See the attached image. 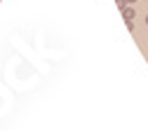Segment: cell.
<instances>
[{
    "label": "cell",
    "instance_id": "4",
    "mask_svg": "<svg viewBox=\"0 0 148 131\" xmlns=\"http://www.w3.org/2000/svg\"><path fill=\"white\" fill-rule=\"evenodd\" d=\"M146 24H148V16H146Z\"/></svg>",
    "mask_w": 148,
    "mask_h": 131
},
{
    "label": "cell",
    "instance_id": "2",
    "mask_svg": "<svg viewBox=\"0 0 148 131\" xmlns=\"http://www.w3.org/2000/svg\"><path fill=\"white\" fill-rule=\"evenodd\" d=\"M118 7H120V12H122V10L127 7V0H118Z\"/></svg>",
    "mask_w": 148,
    "mask_h": 131
},
{
    "label": "cell",
    "instance_id": "3",
    "mask_svg": "<svg viewBox=\"0 0 148 131\" xmlns=\"http://www.w3.org/2000/svg\"><path fill=\"white\" fill-rule=\"evenodd\" d=\"M127 3H136V0H127Z\"/></svg>",
    "mask_w": 148,
    "mask_h": 131
},
{
    "label": "cell",
    "instance_id": "1",
    "mask_svg": "<svg viewBox=\"0 0 148 131\" xmlns=\"http://www.w3.org/2000/svg\"><path fill=\"white\" fill-rule=\"evenodd\" d=\"M122 16L127 19V21H132V19H134V10H132V7H125V10H122Z\"/></svg>",
    "mask_w": 148,
    "mask_h": 131
}]
</instances>
